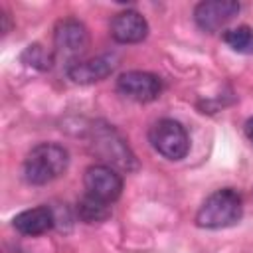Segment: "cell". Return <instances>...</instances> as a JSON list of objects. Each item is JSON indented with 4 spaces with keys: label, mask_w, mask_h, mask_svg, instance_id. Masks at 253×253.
<instances>
[{
    "label": "cell",
    "mask_w": 253,
    "mask_h": 253,
    "mask_svg": "<svg viewBox=\"0 0 253 253\" xmlns=\"http://www.w3.org/2000/svg\"><path fill=\"white\" fill-rule=\"evenodd\" d=\"M69 166V152L57 142L36 144L24 160V178L32 186H43L59 178Z\"/></svg>",
    "instance_id": "obj_1"
},
{
    "label": "cell",
    "mask_w": 253,
    "mask_h": 253,
    "mask_svg": "<svg viewBox=\"0 0 253 253\" xmlns=\"http://www.w3.org/2000/svg\"><path fill=\"white\" fill-rule=\"evenodd\" d=\"M243 215V200L241 194L233 188H221L210 194L198 213H196V225L204 229H223L239 223Z\"/></svg>",
    "instance_id": "obj_2"
},
{
    "label": "cell",
    "mask_w": 253,
    "mask_h": 253,
    "mask_svg": "<svg viewBox=\"0 0 253 253\" xmlns=\"http://www.w3.org/2000/svg\"><path fill=\"white\" fill-rule=\"evenodd\" d=\"M93 152L97 156H101L103 164L113 166V168H121V170H134L136 168V158L130 152L128 144L125 142V138L109 125H95L91 128V142Z\"/></svg>",
    "instance_id": "obj_3"
},
{
    "label": "cell",
    "mask_w": 253,
    "mask_h": 253,
    "mask_svg": "<svg viewBox=\"0 0 253 253\" xmlns=\"http://www.w3.org/2000/svg\"><path fill=\"white\" fill-rule=\"evenodd\" d=\"M87 49H89V32L79 20L65 18L55 24L53 53L63 63H67V67L81 61L83 55L87 53Z\"/></svg>",
    "instance_id": "obj_4"
},
{
    "label": "cell",
    "mask_w": 253,
    "mask_h": 253,
    "mask_svg": "<svg viewBox=\"0 0 253 253\" xmlns=\"http://www.w3.org/2000/svg\"><path fill=\"white\" fill-rule=\"evenodd\" d=\"M152 148L168 160H182L190 150V138L186 128L174 119H160L148 130Z\"/></svg>",
    "instance_id": "obj_5"
},
{
    "label": "cell",
    "mask_w": 253,
    "mask_h": 253,
    "mask_svg": "<svg viewBox=\"0 0 253 253\" xmlns=\"http://www.w3.org/2000/svg\"><path fill=\"white\" fill-rule=\"evenodd\" d=\"M83 184H85V192L97 200H103L107 204H113L115 200H119L121 192H123V178L121 174L107 164H93L85 170L83 176Z\"/></svg>",
    "instance_id": "obj_6"
},
{
    "label": "cell",
    "mask_w": 253,
    "mask_h": 253,
    "mask_svg": "<svg viewBox=\"0 0 253 253\" xmlns=\"http://www.w3.org/2000/svg\"><path fill=\"white\" fill-rule=\"evenodd\" d=\"M117 89L121 95L136 101V103H150L160 97L162 93V81L158 75L148 71H125L117 79Z\"/></svg>",
    "instance_id": "obj_7"
},
{
    "label": "cell",
    "mask_w": 253,
    "mask_h": 253,
    "mask_svg": "<svg viewBox=\"0 0 253 253\" xmlns=\"http://www.w3.org/2000/svg\"><path fill=\"white\" fill-rule=\"evenodd\" d=\"M241 6L235 0H206L194 8V20L204 32H219L223 30L237 14Z\"/></svg>",
    "instance_id": "obj_8"
},
{
    "label": "cell",
    "mask_w": 253,
    "mask_h": 253,
    "mask_svg": "<svg viewBox=\"0 0 253 253\" xmlns=\"http://www.w3.org/2000/svg\"><path fill=\"white\" fill-rule=\"evenodd\" d=\"M111 38L119 43H138L148 36V22L136 10H123L111 20Z\"/></svg>",
    "instance_id": "obj_9"
},
{
    "label": "cell",
    "mask_w": 253,
    "mask_h": 253,
    "mask_svg": "<svg viewBox=\"0 0 253 253\" xmlns=\"http://www.w3.org/2000/svg\"><path fill=\"white\" fill-rule=\"evenodd\" d=\"M115 67H117V59L113 55H97V57L81 59L73 63L71 67H67V75L73 83L89 85L109 77L115 71Z\"/></svg>",
    "instance_id": "obj_10"
},
{
    "label": "cell",
    "mask_w": 253,
    "mask_h": 253,
    "mask_svg": "<svg viewBox=\"0 0 253 253\" xmlns=\"http://www.w3.org/2000/svg\"><path fill=\"white\" fill-rule=\"evenodd\" d=\"M12 225L18 233L36 237V235H42V233L49 231L55 225V217H53V211L47 206H38V208L20 211L12 219Z\"/></svg>",
    "instance_id": "obj_11"
},
{
    "label": "cell",
    "mask_w": 253,
    "mask_h": 253,
    "mask_svg": "<svg viewBox=\"0 0 253 253\" xmlns=\"http://www.w3.org/2000/svg\"><path fill=\"white\" fill-rule=\"evenodd\" d=\"M77 215L85 223H101V221H105L111 215V204L85 194L77 202Z\"/></svg>",
    "instance_id": "obj_12"
},
{
    "label": "cell",
    "mask_w": 253,
    "mask_h": 253,
    "mask_svg": "<svg viewBox=\"0 0 253 253\" xmlns=\"http://www.w3.org/2000/svg\"><path fill=\"white\" fill-rule=\"evenodd\" d=\"M223 42L237 53H253V28L237 26L223 32Z\"/></svg>",
    "instance_id": "obj_13"
},
{
    "label": "cell",
    "mask_w": 253,
    "mask_h": 253,
    "mask_svg": "<svg viewBox=\"0 0 253 253\" xmlns=\"http://www.w3.org/2000/svg\"><path fill=\"white\" fill-rule=\"evenodd\" d=\"M22 61L26 65H30V67L40 69V71H47L55 63V53L53 51H47L40 43H32V45H28L22 51Z\"/></svg>",
    "instance_id": "obj_14"
},
{
    "label": "cell",
    "mask_w": 253,
    "mask_h": 253,
    "mask_svg": "<svg viewBox=\"0 0 253 253\" xmlns=\"http://www.w3.org/2000/svg\"><path fill=\"white\" fill-rule=\"evenodd\" d=\"M245 136H247V140L253 144V117L251 119H247V123H245Z\"/></svg>",
    "instance_id": "obj_15"
}]
</instances>
